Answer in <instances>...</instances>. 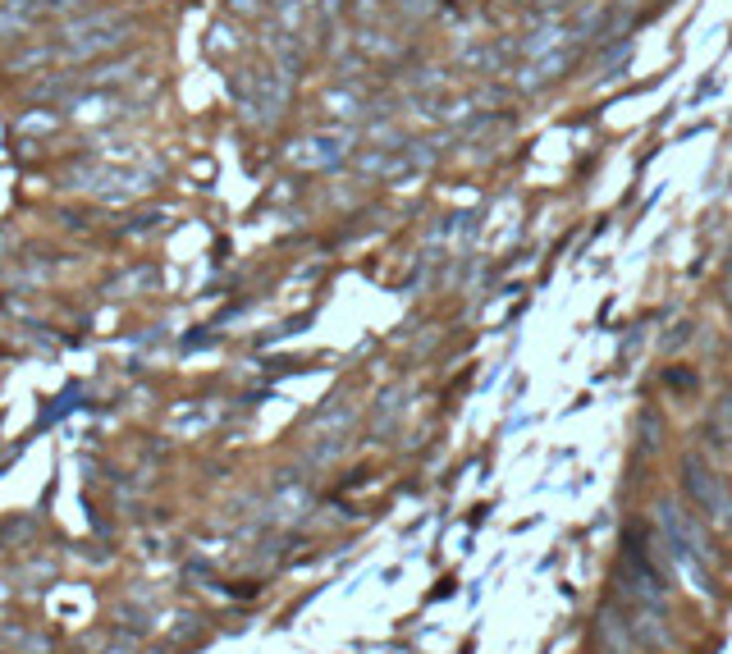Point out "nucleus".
Instances as JSON below:
<instances>
[{
    "label": "nucleus",
    "instance_id": "f257e3e1",
    "mask_svg": "<svg viewBox=\"0 0 732 654\" xmlns=\"http://www.w3.org/2000/svg\"><path fill=\"white\" fill-rule=\"evenodd\" d=\"M623 595L632 604H641V609H664V600H668V586H664V577H659L655 568L646 563V554H632L627 549V572H623Z\"/></svg>",
    "mask_w": 732,
    "mask_h": 654
},
{
    "label": "nucleus",
    "instance_id": "f03ea898",
    "mask_svg": "<svg viewBox=\"0 0 732 654\" xmlns=\"http://www.w3.org/2000/svg\"><path fill=\"white\" fill-rule=\"evenodd\" d=\"M691 490H696V499H700V504H705V508H710V513L719 517V522H728V513H732V508H728V499H723V490H719V485L710 481V472H705V476H700V472L691 476Z\"/></svg>",
    "mask_w": 732,
    "mask_h": 654
},
{
    "label": "nucleus",
    "instance_id": "7ed1b4c3",
    "mask_svg": "<svg viewBox=\"0 0 732 654\" xmlns=\"http://www.w3.org/2000/svg\"><path fill=\"white\" fill-rule=\"evenodd\" d=\"M600 654H636V650H600Z\"/></svg>",
    "mask_w": 732,
    "mask_h": 654
}]
</instances>
